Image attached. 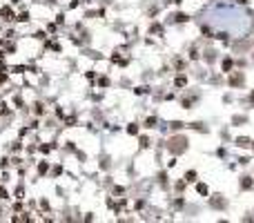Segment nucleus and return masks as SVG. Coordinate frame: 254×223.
Returning <instances> with one entry per match:
<instances>
[{"instance_id": "1", "label": "nucleus", "mask_w": 254, "mask_h": 223, "mask_svg": "<svg viewBox=\"0 0 254 223\" xmlns=\"http://www.w3.org/2000/svg\"><path fill=\"white\" fill-rule=\"evenodd\" d=\"M187 147H190V141L185 136H172L167 141V150L172 154H183V152H187Z\"/></svg>"}, {"instance_id": "2", "label": "nucleus", "mask_w": 254, "mask_h": 223, "mask_svg": "<svg viewBox=\"0 0 254 223\" xmlns=\"http://www.w3.org/2000/svg\"><path fill=\"white\" fill-rule=\"evenodd\" d=\"M228 85L230 87H243V85H245V76H243V71H230Z\"/></svg>"}, {"instance_id": "3", "label": "nucleus", "mask_w": 254, "mask_h": 223, "mask_svg": "<svg viewBox=\"0 0 254 223\" xmlns=\"http://www.w3.org/2000/svg\"><path fill=\"white\" fill-rule=\"evenodd\" d=\"M225 205H228L225 197H221V194H214V197H210V208H214V210H225Z\"/></svg>"}, {"instance_id": "4", "label": "nucleus", "mask_w": 254, "mask_h": 223, "mask_svg": "<svg viewBox=\"0 0 254 223\" xmlns=\"http://www.w3.org/2000/svg\"><path fill=\"white\" fill-rule=\"evenodd\" d=\"M0 20H16V14H14V9L9 7V5H5V7H0Z\"/></svg>"}, {"instance_id": "5", "label": "nucleus", "mask_w": 254, "mask_h": 223, "mask_svg": "<svg viewBox=\"0 0 254 223\" xmlns=\"http://www.w3.org/2000/svg\"><path fill=\"white\" fill-rule=\"evenodd\" d=\"M252 188H254L252 176H243V179H241V190H252Z\"/></svg>"}, {"instance_id": "6", "label": "nucleus", "mask_w": 254, "mask_h": 223, "mask_svg": "<svg viewBox=\"0 0 254 223\" xmlns=\"http://www.w3.org/2000/svg\"><path fill=\"white\" fill-rule=\"evenodd\" d=\"M185 85H187V78L183 76V74H181V76H176V78H174V87H178V89H183Z\"/></svg>"}, {"instance_id": "7", "label": "nucleus", "mask_w": 254, "mask_h": 223, "mask_svg": "<svg viewBox=\"0 0 254 223\" xmlns=\"http://www.w3.org/2000/svg\"><path fill=\"white\" fill-rule=\"evenodd\" d=\"M234 143H236L239 147H252V141H250V138H245V136H239Z\"/></svg>"}, {"instance_id": "8", "label": "nucleus", "mask_w": 254, "mask_h": 223, "mask_svg": "<svg viewBox=\"0 0 254 223\" xmlns=\"http://www.w3.org/2000/svg\"><path fill=\"white\" fill-rule=\"evenodd\" d=\"M183 179H185V183H194L196 181V170H187Z\"/></svg>"}, {"instance_id": "9", "label": "nucleus", "mask_w": 254, "mask_h": 223, "mask_svg": "<svg viewBox=\"0 0 254 223\" xmlns=\"http://www.w3.org/2000/svg\"><path fill=\"white\" fill-rule=\"evenodd\" d=\"M221 65H223V71H225V74H230V71H232L234 60H232V58H223V63H221Z\"/></svg>"}, {"instance_id": "10", "label": "nucleus", "mask_w": 254, "mask_h": 223, "mask_svg": "<svg viewBox=\"0 0 254 223\" xmlns=\"http://www.w3.org/2000/svg\"><path fill=\"white\" fill-rule=\"evenodd\" d=\"M196 192L203 194V197H208V194H210V190H208V185H205V183H196Z\"/></svg>"}, {"instance_id": "11", "label": "nucleus", "mask_w": 254, "mask_h": 223, "mask_svg": "<svg viewBox=\"0 0 254 223\" xmlns=\"http://www.w3.org/2000/svg\"><path fill=\"white\" fill-rule=\"evenodd\" d=\"M47 172H49V163H47V161H42V163L38 165V174H40V176H45Z\"/></svg>"}, {"instance_id": "12", "label": "nucleus", "mask_w": 254, "mask_h": 223, "mask_svg": "<svg viewBox=\"0 0 254 223\" xmlns=\"http://www.w3.org/2000/svg\"><path fill=\"white\" fill-rule=\"evenodd\" d=\"M29 18H31L29 11H22L20 16H16V20H18V22H29Z\"/></svg>"}, {"instance_id": "13", "label": "nucleus", "mask_w": 254, "mask_h": 223, "mask_svg": "<svg viewBox=\"0 0 254 223\" xmlns=\"http://www.w3.org/2000/svg\"><path fill=\"white\" fill-rule=\"evenodd\" d=\"M127 134L136 136V134H138V125H136V123H129V125H127Z\"/></svg>"}, {"instance_id": "14", "label": "nucleus", "mask_w": 254, "mask_h": 223, "mask_svg": "<svg viewBox=\"0 0 254 223\" xmlns=\"http://www.w3.org/2000/svg\"><path fill=\"white\" fill-rule=\"evenodd\" d=\"M174 20H176V22H187V20H190V16H187V14H176Z\"/></svg>"}, {"instance_id": "15", "label": "nucleus", "mask_w": 254, "mask_h": 223, "mask_svg": "<svg viewBox=\"0 0 254 223\" xmlns=\"http://www.w3.org/2000/svg\"><path fill=\"white\" fill-rule=\"evenodd\" d=\"M145 127H149V129H152V127H156V116H149V118L145 120Z\"/></svg>"}, {"instance_id": "16", "label": "nucleus", "mask_w": 254, "mask_h": 223, "mask_svg": "<svg viewBox=\"0 0 254 223\" xmlns=\"http://www.w3.org/2000/svg\"><path fill=\"white\" fill-rule=\"evenodd\" d=\"M169 127H172L174 132H176V129H183V127H185V123H181V120H174V123H169Z\"/></svg>"}, {"instance_id": "17", "label": "nucleus", "mask_w": 254, "mask_h": 223, "mask_svg": "<svg viewBox=\"0 0 254 223\" xmlns=\"http://www.w3.org/2000/svg\"><path fill=\"white\" fill-rule=\"evenodd\" d=\"M34 112H36L38 116H42V114H45V109H42V103H36V105H34Z\"/></svg>"}, {"instance_id": "18", "label": "nucleus", "mask_w": 254, "mask_h": 223, "mask_svg": "<svg viewBox=\"0 0 254 223\" xmlns=\"http://www.w3.org/2000/svg\"><path fill=\"white\" fill-rule=\"evenodd\" d=\"M216 38H219V40H223V43H228V40H230V34L221 31V34H216Z\"/></svg>"}, {"instance_id": "19", "label": "nucleus", "mask_w": 254, "mask_h": 223, "mask_svg": "<svg viewBox=\"0 0 254 223\" xmlns=\"http://www.w3.org/2000/svg\"><path fill=\"white\" fill-rule=\"evenodd\" d=\"M98 85H100V87H107V85H109V78H107V76H100V78H98Z\"/></svg>"}, {"instance_id": "20", "label": "nucleus", "mask_w": 254, "mask_h": 223, "mask_svg": "<svg viewBox=\"0 0 254 223\" xmlns=\"http://www.w3.org/2000/svg\"><path fill=\"white\" fill-rule=\"evenodd\" d=\"M40 150H42L45 154H49V152L54 150V145H40Z\"/></svg>"}, {"instance_id": "21", "label": "nucleus", "mask_w": 254, "mask_h": 223, "mask_svg": "<svg viewBox=\"0 0 254 223\" xmlns=\"http://www.w3.org/2000/svg\"><path fill=\"white\" fill-rule=\"evenodd\" d=\"M205 60L212 63V60H214V51H205Z\"/></svg>"}, {"instance_id": "22", "label": "nucleus", "mask_w": 254, "mask_h": 223, "mask_svg": "<svg viewBox=\"0 0 254 223\" xmlns=\"http://www.w3.org/2000/svg\"><path fill=\"white\" fill-rule=\"evenodd\" d=\"M176 69L183 71V69H185V63H183V60H176Z\"/></svg>"}, {"instance_id": "23", "label": "nucleus", "mask_w": 254, "mask_h": 223, "mask_svg": "<svg viewBox=\"0 0 254 223\" xmlns=\"http://www.w3.org/2000/svg\"><path fill=\"white\" fill-rule=\"evenodd\" d=\"M147 145H149V138L143 136V138H140V147H147Z\"/></svg>"}, {"instance_id": "24", "label": "nucleus", "mask_w": 254, "mask_h": 223, "mask_svg": "<svg viewBox=\"0 0 254 223\" xmlns=\"http://www.w3.org/2000/svg\"><path fill=\"white\" fill-rule=\"evenodd\" d=\"M183 188H185V179H183V181H178V183H176V190H178V192H181Z\"/></svg>"}, {"instance_id": "25", "label": "nucleus", "mask_w": 254, "mask_h": 223, "mask_svg": "<svg viewBox=\"0 0 254 223\" xmlns=\"http://www.w3.org/2000/svg\"><path fill=\"white\" fill-rule=\"evenodd\" d=\"M0 199H9V194H7L5 188H0Z\"/></svg>"}, {"instance_id": "26", "label": "nucleus", "mask_w": 254, "mask_h": 223, "mask_svg": "<svg viewBox=\"0 0 254 223\" xmlns=\"http://www.w3.org/2000/svg\"><path fill=\"white\" fill-rule=\"evenodd\" d=\"M250 105H252V107H254V89H252V91H250Z\"/></svg>"}, {"instance_id": "27", "label": "nucleus", "mask_w": 254, "mask_h": 223, "mask_svg": "<svg viewBox=\"0 0 254 223\" xmlns=\"http://www.w3.org/2000/svg\"><path fill=\"white\" fill-rule=\"evenodd\" d=\"M5 80H7V74H5V71H0V83H5Z\"/></svg>"}, {"instance_id": "28", "label": "nucleus", "mask_w": 254, "mask_h": 223, "mask_svg": "<svg viewBox=\"0 0 254 223\" xmlns=\"http://www.w3.org/2000/svg\"><path fill=\"white\" fill-rule=\"evenodd\" d=\"M239 2H250V0H239Z\"/></svg>"}, {"instance_id": "29", "label": "nucleus", "mask_w": 254, "mask_h": 223, "mask_svg": "<svg viewBox=\"0 0 254 223\" xmlns=\"http://www.w3.org/2000/svg\"><path fill=\"white\" fill-rule=\"evenodd\" d=\"M252 147H254V141H252Z\"/></svg>"}, {"instance_id": "30", "label": "nucleus", "mask_w": 254, "mask_h": 223, "mask_svg": "<svg viewBox=\"0 0 254 223\" xmlns=\"http://www.w3.org/2000/svg\"><path fill=\"white\" fill-rule=\"evenodd\" d=\"M0 214H2V210H0Z\"/></svg>"}]
</instances>
